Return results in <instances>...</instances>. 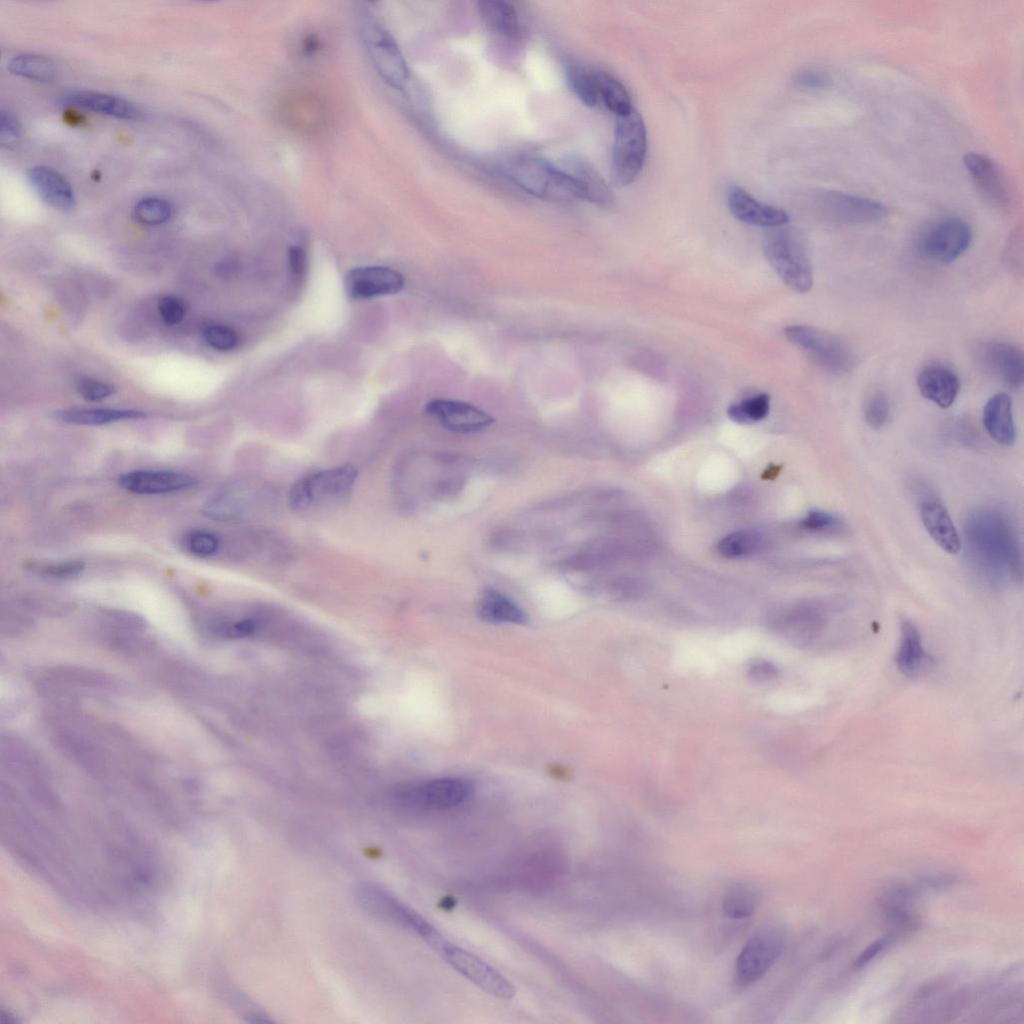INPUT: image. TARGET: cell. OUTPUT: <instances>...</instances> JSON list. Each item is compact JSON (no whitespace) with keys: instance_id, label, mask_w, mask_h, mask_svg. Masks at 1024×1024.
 <instances>
[{"instance_id":"cell-32","label":"cell","mask_w":1024,"mask_h":1024,"mask_svg":"<svg viewBox=\"0 0 1024 1024\" xmlns=\"http://www.w3.org/2000/svg\"><path fill=\"white\" fill-rule=\"evenodd\" d=\"M53 417L64 423L76 425H103L117 421L140 419L145 413L128 409H69L54 413Z\"/></svg>"},{"instance_id":"cell-47","label":"cell","mask_w":1024,"mask_h":1024,"mask_svg":"<svg viewBox=\"0 0 1024 1024\" xmlns=\"http://www.w3.org/2000/svg\"><path fill=\"white\" fill-rule=\"evenodd\" d=\"M792 80L795 85L805 89H823L831 84L828 73L814 68L800 69L794 73Z\"/></svg>"},{"instance_id":"cell-48","label":"cell","mask_w":1024,"mask_h":1024,"mask_svg":"<svg viewBox=\"0 0 1024 1024\" xmlns=\"http://www.w3.org/2000/svg\"><path fill=\"white\" fill-rule=\"evenodd\" d=\"M747 674L755 682H767L778 676V668L768 660L756 659L749 664Z\"/></svg>"},{"instance_id":"cell-10","label":"cell","mask_w":1024,"mask_h":1024,"mask_svg":"<svg viewBox=\"0 0 1024 1024\" xmlns=\"http://www.w3.org/2000/svg\"><path fill=\"white\" fill-rule=\"evenodd\" d=\"M356 898L363 909L374 917L393 921L413 930L437 951L447 942L441 933L419 914L375 885L364 883L358 886Z\"/></svg>"},{"instance_id":"cell-21","label":"cell","mask_w":1024,"mask_h":1024,"mask_svg":"<svg viewBox=\"0 0 1024 1024\" xmlns=\"http://www.w3.org/2000/svg\"><path fill=\"white\" fill-rule=\"evenodd\" d=\"M963 164L983 196L999 208L1011 205L1012 194L999 166L990 158L974 152L963 156Z\"/></svg>"},{"instance_id":"cell-38","label":"cell","mask_w":1024,"mask_h":1024,"mask_svg":"<svg viewBox=\"0 0 1024 1024\" xmlns=\"http://www.w3.org/2000/svg\"><path fill=\"white\" fill-rule=\"evenodd\" d=\"M770 410V397L766 393L755 395L730 405L728 417L739 424H753L763 420Z\"/></svg>"},{"instance_id":"cell-17","label":"cell","mask_w":1024,"mask_h":1024,"mask_svg":"<svg viewBox=\"0 0 1024 1024\" xmlns=\"http://www.w3.org/2000/svg\"><path fill=\"white\" fill-rule=\"evenodd\" d=\"M473 792L470 781L460 777L431 779L405 788L400 796L414 806L446 809L465 802Z\"/></svg>"},{"instance_id":"cell-11","label":"cell","mask_w":1024,"mask_h":1024,"mask_svg":"<svg viewBox=\"0 0 1024 1024\" xmlns=\"http://www.w3.org/2000/svg\"><path fill=\"white\" fill-rule=\"evenodd\" d=\"M972 238V229L965 220L949 216L929 224L920 233L916 247L923 258L946 265L969 249Z\"/></svg>"},{"instance_id":"cell-33","label":"cell","mask_w":1024,"mask_h":1024,"mask_svg":"<svg viewBox=\"0 0 1024 1024\" xmlns=\"http://www.w3.org/2000/svg\"><path fill=\"white\" fill-rule=\"evenodd\" d=\"M599 102L617 117L630 113L632 107L630 95L625 86L606 71H595Z\"/></svg>"},{"instance_id":"cell-23","label":"cell","mask_w":1024,"mask_h":1024,"mask_svg":"<svg viewBox=\"0 0 1024 1024\" xmlns=\"http://www.w3.org/2000/svg\"><path fill=\"white\" fill-rule=\"evenodd\" d=\"M727 202L733 216L749 225L770 229L789 222V216L784 210L757 200L738 186L729 188Z\"/></svg>"},{"instance_id":"cell-34","label":"cell","mask_w":1024,"mask_h":1024,"mask_svg":"<svg viewBox=\"0 0 1024 1024\" xmlns=\"http://www.w3.org/2000/svg\"><path fill=\"white\" fill-rule=\"evenodd\" d=\"M7 68L12 74L40 82L53 80L57 72L50 58L34 53L13 56L7 62Z\"/></svg>"},{"instance_id":"cell-35","label":"cell","mask_w":1024,"mask_h":1024,"mask_svg":"<svg viewBox=\"0 0 1024 1024\" xmlns=\"http://www.w3.org/2000/svg\"><path fill=\"white\" fill-rule=\"evenodd\" d=\"M764 545V538L759 533L741 530L724 536L717 544V551L724 557L735 558L754 554Z\"/></svg>"},{"instance_id":"cell-6","label":"cell","mask_w":1024,"mask_h":1024,"mask_svg":"<svg viewBox=\"0 0 1024 1024\" xmlns=\"http://www.w3.org/2000/svg\"><path fill=\"white\" fill-rule=\"evenodd\" d=\"M513 181L527 193L550 201L584 200L577 183L555 163L537 157H523L510 171Z\"/></svg>"},{"instance_id":"cell-24","label":"cell","mask_w":1024,"mask_h":1024,"mask_svg":"<svg viewBox=\"0 0 1024 1024\" xmlns=\"http://www.w3.org/2000/svg\"><path fill=\"white\" fill-rule=\"evenodd\" d=\"M919 504L923 525L935 544L949 554L958 553L961 540L943 503L933 493L925 491Z\"/></svg>"},{"instance_id":"cell-13","label":"cell","mask_w":1024,"mask_h":1024,"mask_svg":"<svg viewBox=\"0 0 1024 1024\" xmlns=\"http://www.w3.org/2000/svg\"><path fill=\"white\" fill-rule=\"evenodd\" d=\"M817 213L836 225H861L881 221L887 208L879 201L835 190H820L814 195Z\"/></svg>"},{"instance_id":"cell-45","label":"cell","mask_w":1024,"mask_h":1024,"mask_svg":"<svg viewBox=\"0 0 1024 1024\" xmlns=\"http://www.w3.org/2000/svg\"><path fill=\"white\" fill-rule=\"evenodd\" d=\"M75 387L78 394L87 401H100L115 392L112 385L87 376L78 377Z\"/></svg>"},{"instance_id":"cell-4","label":"cell","mask_w":1024,"mask_h":1024,"mask_svg":"<svg viewBox=\"0 0 1024 1024\" xmlns=\"http://www.w3.org/2000/svg\"><path fill=\"white\" fill-rule=\"evenodd\" d=\"M787 340L800 349L822 370L836 376L850 373L857 356L838 335L810 325H790L784 329Z\"/></svg>"},{"instance_id":"cell-1","label":"cell","mask_w":1024,"mask_h":1024,"mask_svg":"<svg viewBox=\"0 0 1024 1024\" xmlns=\"http://www.w3.org/2000/svg\"><path fill=\"white\" fill-rule=\"evenodd\" d=\"M971 557L988 576L1003 579L1021 571L1017 535L1008 517L999 510L972 513L965 527Z\"/></svg>"},{"instance_id":"cell-7","label":"cell","mask_w":1024,"mask_h":1024,"mask_svg":"<svg viewBox=\"0 0 1024 1024\" xmlns=\"http://www.w3.org/2000/svg\"><path fill=\"white\" fill-rule=\"evenodd\" d=\"M358 25L363 45L377 73L390 86L402 88L409 71L396 41L367 10L359 13Z\"/></svg>"},{"instance_id":"cell-5","label":"cell","mask_w":1024,"mask_h":1024,"mask_svg":"<svg viewBox=\"0 0 1024 1024\" xmlns=\"http://www.w3.org/2000/svg\"><path fill=\"white\" fill-rule=\"evenodd\" d=\"M647 152V131L640 113L617 117L611 160V180L616 187H626L639 176Z\"/></svg>"},{"instance_id":"cell-39","label":"cell","mask_w":1024,"mask_h":1024,"mask_svg":"<svg viewBox=\"0 0 1024 1024\" xmlns=\"http://www.w3.org/2000/svg\"><path fill=\"white\" fill-rule=\"evenodd\" d=\"M172 214L169 202L156 197L140 200L133 208L134 219L143 225H160L165 223Z\"/></svg>"},{"instance_id":"cell-51","label":"cell","mask_w":1024,"mask_h":1024,"mask_svg":"<svg viewBox=\"0 0 1024 1024\" xmlns=\"http://www.w3.org/2000/svg\"><path fill=\"white\" fill-rule=\"evenodd\" d=\"M1022 251V231L1020 229L1019 231H1016L1015 234L1012 236V239L1010 240V244L1006 252L1007 265H1009L1014 271H1016V273L1018 269L1020 270V273H1022Z\"/></svg>"},{"instance_id":"cell-43","label":"cell","mask_w":1024,"mask_h":1024,"mask_svg":"<svg viewBox=\"0 0 1024 1024\" xmlns=\"http://www.w3.org/2000/svg\"><path fill=\"white\" fill-rule=\"evenodd\" d=\"M203 338L208 346L219 351H228L237 346L238 335L230 327L211 325L203 331Z\"/></svg>"},{"instance_id":"cell-40","label":"cell","mask_w":1024,"mask_h":1024,"mask_svg":"<svg viewBox=\"0 0 1024 1024\" xmlns=\"http://www.w3.org/2000/svg\"><path fill=\"white\" fill-rule=\"evenodd\" d=\"M84 562L80 560L58 562H29L26 568L34 573L61 579L78 576L84 570Z\"/></svg>"},{"instance_id":"cell-31","label":"cell","mask_w":1024,"mask_h":1024,"mask_svg":"<svg viewBox=\"0 0 1024 1024\" xmlns=\"http://www.w3.org/2000/svg\"><path fill=\"white\" fill-rule=\"evenodd\" d=\"M477 6L488 31L505 39L517 38L520 24L512 4L499 0H482L478 1Z\"/></svg>"},{"instance_id":"cell-41","label":"cell","mask_w":1024,"mask_h":1024,"mask_svg":"<svg viewBox=\"0 0 1024 1024\" xmlns=\"http://www.w3.org/2000/svg\"><path fill=\"white\" fill-rule=\"evenodd\" d=\"M801 528L816 533H838L844 528L843 521L836 515L820 510L810 511L800 520Z\"/></svg>"},{"instance_id":"cell-44","label":"cell","mask_w":1024,"mask_h":1024,"mask_svg":"<svg viewBox=\"0 0 1024 1024\" xmlns=\"http://www.w3.org/2000/svg\"><path fill=\"white\" fill-rule=\"evenodd\" d=\"M185 547L194 555L206 557L217 552L220 542L216 535L207 531H193L186 535Z\"/></svg>"},{"instance_id":"cell-52","label":"cell","mask_w":1024,"mask_h":1024,"mask_svg":"<svg viewBox=\"0 0 1024 1024\" xmlns=\"http://www.w3.org/2000/svg\"><path fill=\"white\" fill-rule=\"evenodd\" d=\"M290 267L294 275L301 276L306 267L305 253L300 247H292L289 251Z\"/></svg>"},{"instance_id":"cell-42","label":"cell","mask_w":1024,"mask_h":1024,"mask_svg":"<svg viewBox=\"0 0 1024 1024\" xmlns=\"http://www.w3.org/2000/svg\"><path fill=\"white\" fill-rule=\"evenodd\" d=\"M890 417V403L883 392L874 393L864 407L866 423L873 429L883 428Z\"/></svg>"},{"instance_id":"cell-9","label":"cell","mask_w":1024,"mask_h":1024,"mask_svg":"<svg viewBox=\"0 0 1024 1024\" xmlns=\"http://www.w3.org/2000/svg\"><path fill=\"white\" fill-rule=\"evenodd\" d=\"M832 612L830 606L823 602H801L780 612L772 620V627L800 646L830 645Z\"/></svg>"},{"instance_id":"cell-8","label":"cell","mask_w":1024,"mask_h":1024,"mask_svg":"<svg viewBox=\"0 0 1024 1024\" xmlns=\"http://www.w3.org/2000/svg\"><path fill=\"white\" fill-rule=\"evenodd\" d=\"M274 495L271 490L254 480L235 482L213 495L204 504V513L219 521H243L265 512Z\"/></svg>"},{"instance_id":"cell-29","label":"cell","mask_w":1024,"mask_h":1024,"mask_svg":"<svg viewBox=\"0 0 1024 1024\" xmlns=\"http://www.w3.org/2000/svg\"><path fill=\"white\" fill-rule=\"evenodd\" d=\"M982 421L988 435L998 444L1010 446L1015 442L1012 401L1006 393H997L986 402Z\"/></svg>"},{"instance_id":"cell-25","label":"cell","mask_w":1024,"mask_h":1024,"mask_svg":"<svg viewBox=\"0 0 1024 1024\" xmlns=\"http://www.w3.org/2000/svg\"><path fill=\"white\" fill-rule=\"evenodd\" d=\"M921 395L941 408L950 407L960 390V379L950 367L933 363L923 367L916 378Z\"/></svg>"},{"instance_id":"cell-15","label":"cell","mask_w":1024,"mask_h":1024,"mask_svg":"<svg viewBox=\"0 0 1024 1024\" xmlns=\"http://www.w3.org/2000/svg\"><path fill=\"white\" fill-rule=\"evenodd\" d=\"M439 953L456 971L486 993L501 999H511L515 996L514 985L498 970L474 954L448 941Z\"/></svg>"},{"instance_id":"cell-22","label":"cell","mask_w":1024,"mask_h":1024,"mask_svg":"<svg viewBox=\"0 0 1024 1024\" xmlns=\"http://www.w3.org/2000/svg\"><path fill=\"white\" fill-rule=\"evenodd\" d=\"M554 163L581 188L584 201L603 208L614 205L612 190L589 160L578 154H566Z\"/></svg>"},{"instance_id":"cell-14","label":"cell","mask_w":1024,"mask_h":1024,"mask_svg":"<svg viewBox=\"0 0 1024 1024\" xmlns=\"http://www.w3.org/2000/svg\"><path fill=\"white\" fill-rule=\"evenodd\" d=\"M783 934L775 925L758 929L746 942L736 960V979L748 985L762 978L779 957Z\"/></svg>"},{"instance_id":"cell-3","label":"cell","mask_w":1024,"mask_h":1024,"mask_svg":"<svg viewBox=\"0 0 1024 1024\" xmlns=\"http://www.w3.org/2000/svg\"><path fill=\"white\" fill-rule=\"evenodd\" d=\"M357 476V468L351 464L307 474L290 488L288 504L297 512H308L337 504L349 496Z\"/></svg>"},{"instance_id":"cell-27","label":"cell","mask_w":1024,"mask_h":1024,"mask_svg":"<svg viewBox=\"0 0 1024 1024\" xmlns=\"http://www.w3.org/2000/svg\"><path fill=\"white\" fill-rule=\"evenodd\" d=\"M895 663L903 675L911 678L920 676L932 664V657L923 646L918 628L909 620L901 623Z\"/></svg>"},{"instance_id":"cell-28","label":"cell","mask_w":1024,"mask_h":1024,"mask_svg":"<svg viewBox=\"0 0 1024 1024\" xmlns=\"http://www.w3.org/2000/svg\"><path fill=\"white\" fill-rule=\"evenodd\" d=\"M62 103L118 119L128 120L140 117L138 108L129 101L95 91L70 92L62 98Z\"/></svg>"},{"instance_id":"cell-16","label":"cell","mask_w":1024,"mask_h":1024,"mask_svg":"<svg viewBox=\"0 0 1024 1024\" xmlns=\"http://www.w3.org/2000/svg\"><path fill=\"white\" fill-rule=\"evenodd\" d=\"M975 357L984 372L1011 390L1020 389L1024 382V355L1022 350L1008 342L987 341L976 347Z\"/></svg>"},{"instance_id":"cell-12","label":"cell","mask_w":1024,"mask_h":1024,"mask_svg":"<svg viewBox=\"0 0 1024 1024\" xmlns=\"http://www.w3.org/2000/svg\"><path fill=\"white\" fill-rule=\"evenodd\" d=\"M276 114L286 128L304 136L320 134L329 121V111L323 99L300 87L282 92L276 103Z\"/></svg>"},{"instance_id":"cell-37","label":"cell","mask_w":1024,"mask_h":1024,"mask_svg":"<svg viewBox=\"0 0 1024 1024\" xmlns=\"http://www.w3.org/2000/svg\"><path fill=\"white\" fill-rule=\"evenodd\" d=\"M566 80L572 92L583 104L594 107L599 103L595 71L579 65H569L566 69Z\"/></svg>"},{"instance_id":"cell-30","label":"cell","mask_w":1024,"mask_h":1024,"mask_svg":"<svg viewBox=\"0 0 1024 1024\" xmlns=\"http://www.w3.org/2000/svg\"><path fill=\"white\" fill-rule=\"evenodd\" d=\"M479 617L492 623L523 624L526 613L510 598L493 588L485 589L477 605Z\"/></svg>"},{"instance_id":"cell-46","label":"cell","mask_w":1024,"mask_h":1024,"mask_svg":"<svg viewBox=\"0 0 1024 1024\" xmlns=\"http://www.w3.org/2000/svg\"><path fill=\"white\" fill-rule=\"evenodd\" d=\"M157 308L162 320L169 325L181 322L186 313L185 302L172 295L162 297L158 301Z\"/></svg>"},{"instance_id":"cell-20","label":"cell","mask_w":1024,"mask_h":1024,"mask_svg":"<svg viewBox=\"0 0 1024 1024\" xmlns=\"http://www.w3.org/2000/svg\"><path fill=\"white\" fill-rule=\"evenodd\" d=\"M119 485L141 495L167 494L193 487L197 480L188 473L174 470H133L118 478Z\"/></svg>"},{"instance_id":"cell-36","label":"cell","mask_w":1024,"mask_h":1024,"mask_svg":"<svg viewBox=\"0 0 1024 1024\" xmlns=\"http://www.w3.org/2000/svg\"><path fill=\"white\" fill-rule=\"evenodd\" d=\"M758 898L759 896L753 888L744 884L735 885L723 897V912L732 919L747 918L754 912Z\"/></svg>"},{"instance_id":"cell-19","label":"cell","mask_w":1024,"mask_h":1024,"mask_svg":"<svg viewBox=\"0 0 1024 1024\" xmlns=\"http://www.w3.org/2000/svg\"><path fill=\"white\" fill-rule=\"evenodd\" d=\"M404 285L405 280L400 272L382 266L354 268L345 277L347 295L353 299L396 294Z\"/></svg>"},{"instance_id":"cell-49","label":"cell","mask_w":1024,"mask_h":1024,"mask_svg":"<svg viewBox=\"0 0 1024 1024\" xmlns=\"http://www.w3.org/2000/svg\"><path fill=\"white\" fill-rule=\"evenodd\" d=\"M21 136V125L10 112L2 111L0 115V140L2 143H14Z\"/></svg>"},{"instance_id":"cell-26","label":"cell","mask_w":1024,"mask_h":1024,"mask_svg":"<svg viewBox=\"0 0 1024 1024\" xmlns=\"http://www.w3.org/2000/svg\"><path fill=\"white\" fill-rule=\"evenodd\" d=\"M27 176L32 187L48 205L62 212L74 209V191L60 173L46 166H35L28 171Z\"/></svg>"},{"instance_id":"cell-50","label":"cell","mask_w":1024,"mask_h":1024,"mask_svg":"<svg viewBox=\"0 0 1024 1024\" xmlns=\"http://www.w3.org/2000/svg\"><path fill=\"white\" fill-rule=\"evenodd\" d=\"M893 936L882 937L873 943H871L866 949H864L860 955L855 959L853 966L854 968H861L873 960L881 951H883L891 942Z\"/></svg>"},{"instance_id":"cell-2","label":"cell","mask_w":1024,"mask_h":1024,"mask_svg":"<svg viewBox=\"0 0 1024 1024\" xmlns=\"http://www.w3.org/2000/svg\"><path fill=\"white\" fill-rule=\"evenodd\" d=\"M763 253L790 289L806 293L813 286V268L803 235L791 227L770 228L763 238Z\"/></svg>"},{"instance_id":"cell-18","label":"cell","mask_w":1024,"mask_h":1024,"mask_svg":"<svg viewBox=\"0 0 1024 1024\" xmlns=\"http://www.w3.org/2000/svg\"><path fill=\"white\" fill-rule=\"evenodd\" d=\"M425 413L445 429L456 433H475L494 422L485 411L459 400L434 399L426 404Z\"/></svg>"}]
</instances>
